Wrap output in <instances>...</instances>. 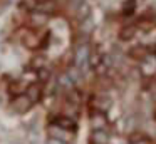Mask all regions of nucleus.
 <instances>
[{
	"instance_id": "f257e3e1",
	"label": "nucleus",
	"mask_w": 156,
	"mask_h": 144,
	"mask_svg": "<svg viewBox=\"0 0 156 144\" xmlns=\"http://www.w3.org/2000/svg\"><path fill=\"white\" fill-rule=\"evenodd\" d=\"M89 55H91V50H89L87 44L79 45L77 49H76V54H74V65H76V69L84 70L86 67L89 65Z\"/></svg>"
},
{
	"instance_id": "f03ea898",
	"label": "nucleus",
	"mask_w": 156,
	"mask_h": 144,
	"mask_svg": "<svg viewBox=\"0 0 156 144\" xmlns=\"http://www.w3.org/2000/svg\"><path fill=\"white\" fill-rule=\"evenodd\" d=\"M32 104L34 102L29 99L27 94H19V96L10 102V109L14 111V112H17V114H25V112L30 111Z\"/></svg>"
},
{
	"instance_id": "7ed1b4c3",
	"label": "nucleus",
	"mask_w": 156,
	"mask_h": 144,
	"mask_svg": "<svg viewBox=\"0 0 156 144\" xmlns=\"http://www.w3.org/2000/svg\"><path fill=\"white\" fill-rule=\"evenodd\" d=\"M49 137L64 141V142H72L74 132H72V131H67V129H62V127H57V126H51L49 127Z\"/></svg>"
},
{
	"instance_id": "20e7f679",
	"label": "nucleus",
	"mask_w": 156,
	"mask_h": 144,
	"mask_svg": "<svg viewBox=\"0 0 156 144\" xmlns=\"http://www.w3.org/2000/svg\"><path fill=\"white\" fill-rule=\"evenodd\" d=\"M89 144H109V132L106 129H92Z\"/></svg>"
},
{
	"instance_id": "39448f33",
	"label": "nucleus",
	"mask_w": 156,
	"mask_h": 144,
	"mask_svg": "<svg viewBox=\"0 0 156 144\" xmlns=\"http://www.w3.org/2000/svg\"><path fill=\"white\" fill-rule=\"evenodd\" d=\"M54 126L62 127V129H67V131H74L76 129V121L72 119L71 116H59V117H55Z\"/></svg>"
},
{
	"instance_id": "423d86ee",
	"label": "nucleus",
	"mask_w": 156,
	"mask_h": 144,
	"mask_svg": "<svg viewBox=\"0 0 156 144\" xmlns=\"http://www.w3.org/2000/svg\"><path fill=\"white\" fill-rule=\"evenodd\" d=\"M106 124H108V121H106V116L101 111L92 112V116H91V127L92 129H106Z\"/></svg>"
},
{
	"instance_id": "0eeeda50",
	"label": "nucleus",
	"mask_w": 156,
	"mask_h": 144,
	"mask_svg": "<svg viewBox=\"0 0 156 144\" xmlns=\"http://www.w3.org/2000/svg\"><path fill=\"white\" fill-rule=\"evenodd\" d=\"M25 94H27L29 99L35 104V102H39V100H41V97H42V87L39 86V84H32V86L27 87Z\"/></svg>"
},
{
	"instance_id": "6e6552de",
	"label": "nucleus",
	"mask_w": 156,
	"mask_h": 144,
	"mask_svg": "<svg viewBox=\"0 0 156 144\" xmlns=\"http://www.w3.org/2000/svg\"><path fill=\"white\" fill-rule=\"evenodd\" d=\"M89 5L84 2V0H79L77 5H76V17H77L79 20H86L89 17Z\"/></svg>"
},
{
	"instance_id": "1a4fd4ad",
	"label": "nucleus",
	"mask_w": 156,
	"mask_h": 144,
	"mask_svg": "<svg viewBox=\"0 0 156 144\" xmlns=\"http://www.w3.org/2000/svg\"><path fill=\"white\" fill-rule=\"evenodd\" d=\"M30 22H32V25L41 27V25H44V23L47 22V15H45L44 12H32Z\"/></svg>"
},
{
	"instance_id": "9d476101",
	"label": "nucleus",
	"mask_w": 156,
	"mask_h": 144,
	"mask_svg": "<svg viewBox=\"0 0 156 144\" xmlns=\"http://www.w3.org/2000/svg\"><path fill=\"white\" fill-rule=\"evenodd\" d=\"M134 33H136V27L134 25H124L122 30H121V33H119V37H121L122 40H129V39L134 37Z\"/></svg>"
},
{
	"instance_id": "9b49d317",
	"label": "nucleus",
	"mask_w": 156,
	"mask_h": 144,
	"mask_svg": "<svg viewBox=\"0 0 156 144\" xmlns=\"http://www.w3.org/2000/svg\"><path fill=\"white\" fill-rule=\"evenodd\" d=\"M24 44H25V47H29V49H37L41 42H39V39L34 35V33L29 32L27 35H25V39H24Z\"/></svg>"
},
{
	"instance_id": "f8f14e48",
	"label": "nucleus",
	"mask_w": 156,
	"mask_h": 144,
	"mask_svg": "<svg viewBox=\"0 0 156 144\" xmlns=\"http://www.w3.org/2000/svg\"><path fill=\"white\" fill-rule=\"evenodd\" d=\"M49 77H51V72H49L45 67H41V70H39V79L41 80H49Z\"/></svg>"
},
{
	"instance_id": "ddd939ff",
	"label": "nucleus",
	"mask_w": 156,
	"mask_h": 144,
	"mask_svg": "<svg viewBox=\"0 0 156 144\" xmlns=\"http://www.w3.org/2000/svg\"><path fill=\"white\" fill-rule=\"evenodd\" d=\"M134 5H136L134 0H128V2L124 3V13H133V10H134Z\"/></svg>"
},
{
	"instance_id": "4468645a",
	"label": "nucleus",
	"mask_w": 156,
	"mask_h": 144,
	"mask_svg": "<svg viewBox=\"0 0 156 144\" xmlns=\"http://www.w3.org/2000/svg\"><path fill=\"white\" fill-rule=\"evenodd\" d=\"M47 144H71V142H64V141H59V139H54V137H49Z\"/></svg>"
},
{
	"instance_id": "2eb2a0df",
	"label": "nucleus",
	"mask_w": 156,
	"mask_h": 144,
	"mask_svg": "<svg viewBox=\"0 0 156 144\" xmlns=\"http://www.w3.org/2000/svg\"><path fill=\"white\" fill-rule=\"evenodd\" d=\"M154 99H156V96H154Z\"/></svg>"
}]
</instances>
